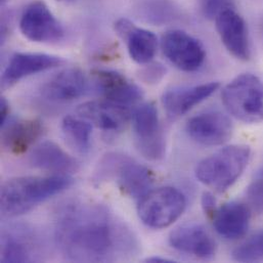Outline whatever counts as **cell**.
Instances as JSON below:
<instances>
[{"label":"cell","instance_id":"obj_20","mask_svg":"<svg viewBox=\"0 0 263 263\" xmlns=\"http://www.w3.org/2000/svg\"><path fill=\"white\" fill-rule=\"evenodd\" d=\"M2 145L13 155L28 151L43 133L39 120H8L2 127Z\"/></svg>","mask_w":263,"mask_h":263},{"label":"cell","instance_id":"obj_29","mask_svg":"<svg viewBox=\"0 0 263 263\" xmlns=\"http://www.w3.org/2000/svg\"><path fill=\"white\" fill-rule=\"evenodd\" d=\"M0 111H1V127L9 120V105L7 101L2 98L0 102Z\"/></svg>","mask_w":263,"mask_h":263},{"label":"cell","instance_id":"obj_13","mask_svg":"<svg viewBox=\"0 0 263 263\" xmlns=\"http://www.w3.org/2000/svg\"><path fill=\"white\" fill-rule=\"evenodd\" d=\"M219 86L218 82H209L193 86L174 87L163 93L162 104L170 117L177 118L185 115L211 97Z\"/></svg>","mask_w":263,"mask_h":263},{"label":"cell","instance_id":"obj_24","mask_svg":"<svg viewBox=\"0 0 263 263\" xmlns=\"http://www.w3.org/2000/svg\"><path fill=\"white\" fill-rule=\"evenodd\" d=\"M233 259L239 262H254L263 259V230L257 232L233 251Z\"/></svg>","mask_w":263,"mask_h":263},{"label":"cell","instance_id":"obj_18","mask_svg":"<svg viewBox=\"0 0 263 263\" xmlns=\"http://www.w3.org/2000/svg\"><path fill=\"white\" fill-rule=\"evenodd\" d=\"M211 217L219 236L227 240H238L249 230L251 211L243 203L229 202L217 208Z\"/></svg>","mask_w":263,"mask_h":263},{"label":"cell","instance_id":"obj_25","mask_svg":"<svg viewBox=\"0 0 263 263\" xmlns=\"http://www.w3.org/2000/svg\"><path fill=\"white\" fill-rule=\"evenodd\" d=\"M147 18L155 23H165L176 16V9L167 2H155L147 8Z\"/></svg>","mask_w":263,"mask_h":263},{"label":"cell","instance_id":"obj_17","mask_svg":"<svg viewBox=\"0 0 263 263\" xmlns=\"http://www.w3.org/2000/svg\"><path fill=\"white\" fill-rule=\"evenodd\" d=\"M63 61L46 53L18 52L11 57L3 75L2 83L10 86L20 80L59 67Z\"/></svg>","mask_w":263,"mask_h":263},{"label":"cell","instance_id":"obj_5","mask_svg":"<svg viewBox=\"0 0 263 263\" xmlns=\"http://www.w3.org/2000/svg\"><path fill=\"white\" fill-rule=\"evenodd\" d=\"M186 207L185 196L177 189L164 186L151 190L137 206V213L142 221L152 229H165L176 221Z\"/></svg>","mask_w":263,"mask_h":263},{"label":"cell","instance_id":"obj_10","mask_svg":"<svg viewBox=\"0 0 263 263\" xmlns=\"http://www.w3.org/2000/svg\"><path fill=\"white\" fill-rule=\"evenodd\" d=\"M185 130L196 142L215 146L229 141L233 134V123L220 112H206L192 117L186 123Z\"/></svg>","mask_w":263,"mask_h":263},{"label":"cell","instance_id":"obj_9","mask_svg":"<svg viewBox=\"0 0 263 263\" xmlns=\"http://www.w3.org/2000/svg\"><path fill=\"white\" fill-rule=\"evenodd\" d=\"M23 35L34 42H57L64 37L65 31L48 6L41 1L31 3L20 20Z\"/></svg>","mask_w":263,"mask_h":263},{"label":"cell","instance_id":"obj_3","mask_svg":"<svg viewBox=\"0 0 263 263\" xmlns=\"http://www.w3.org/2000/svg\"><path fill=\"white\" fill-rule=\"evenodd\" d=\"M250 157L251 149L247 145L234 144L222 147L198 164L196 177L203 184L223 193L241 177Z\"/></svg>","mask_w":263,"mask_h":263},{"label":"cell","instance_id":"obj_32","mask_svg":"<svg viewBox=\"0 0 263 263\" xmlns=\"http://www.w3.org/2000/svg\"><path fill=\"white\" fill-rule=\"evenodd\" d=\"M259 175H261V176H263V170L262 171H261V172H260V173H259Z\"/></svg>","mask_w":263,"mask_h":263},{"label":"cell","instance_id":"obj_15","mask_svg":"<svg viewBox=\"0 0 263 263\" xmlns=\"http://www.w3.org/2000/svg\"><path fill=\"white\" fill-rule=\"evenodd\" d=\"M88 91V80L79 69H67L49 79L41 89L42 96L55 103L78 100Z\"/></svg>","mask_w":263,"mask_h":263},{"label":"cell","instance_id":"obj_6","mask_svg":"<svg viewBox=\"0 0 263 263\" xmlns=\"http://www.w3.org/2000/svg\"><path fill=\"white\" fill-rule=\"evenodd\" d=\"M132 129L134 144L143 158L158 161L164 157L165 137L154 104H142L133 112Z\"/></svg>","mask_w":263,"mask_h":263},{"label":"cell","instance_id":"obj_23","mask_svg":"<svg viewBox=\"0 0 263 263\" xmlns=\"http://www.w3.org/2000/svg\"><path fill=\"white\" fill-rule=\"evenodd\" d=\"M32 260V245L21 233H5L1 239V262H28Z\"/></svg>","mask_w":263,"mask_h":263},{"label":"cell","instance_id":"obj_16","mask_svg":"<svg viewBox=\"0 0 263 263\" xmlns=\"http://www.w3.org/2000/svg\"><path fill=\"white\" fill-rule=\"evenodd\" d=\"M95 81L106 101L123 107L134 105L143 96L136 84L116 71L99 70L95 72Z\"/></svg>","mask_w":263,"mask_h":263},{"label":"cell","instance_id":"obj_4","mask_svg":"<svg viewBox=\"0 0 263 263\" xmlns=\"http://www.w3.org/2000/svg\"><path fill=\"white\" fill-rule=\"evenodd\" d=\"M228 112L244 123L263 121V82L251 73H245L232 80L221 92Z\"/></svg>","mask_w":263,"mask_h":263},{"label":"cell","instance_id":"obj_27","mask_svg":"<svg viewBox=\"0 0 263 263\" xmlns=\"http://www.w3.org/2000/svg\"><path fill=\"white\" fill-rule=\"evenodd\" d=\"M235 8V0H202L203 13L210 20H215L224 10Z\"/></svg>","mask_w":263,"mask_h":263},{"label":"cell","instance_id":"obj_14","mask_svg":"<svg viewBox=\"0 0 263 263\" xmlns=\"http://www.w3.org/2000/svg\"><path fill=\"white\" fill-rule=\"evenodd\" d=\"M77 113L100 129L109 132L123 130L130 118L127 107L106 100L84 103L78 107Z\"/></svg>","mask_w":263,"mask_h":263},{"label":"cell","instance_id":"obj_26","mask_svg":"<svg viewBox=\"0 0 263 263\" xmlns=\"http://www.w3.org/2000/svg\"><path fill=\"white\" fill-rule=\"evenodd\" d=\"M247 200L253 211L263 214V176L258 175L247 189Z\"/></svg>","mask_w":263,"mask_h":263},{"label":"cell","instance_id":"obj_30","mask_svg":"<svg viewBox=\"0 0 263 263\" xmlns=\"http://www.w3.org/2000/svg\"><path fill=\"white\" fill-rule=\"evenodd\" d=\"M146 262L151 263H170L175 262L174 260L172 259H169V258H164V257H160V256H153V257H149L145 260Z\"/></svg>","mask_w":263,"mask_h":263},{"label":"cell","instance_id":"obj_31","mask_svg":"<svg viewBox=\"0 0 263 263\" xmlns=\"http://www.w3.org/2000/svg\"><path fill=\"white\" fill-rule=\"evenodd\" d=\"M261 32H262V36H263V18H262V23H261Z\"/></svg>","mask_w":263,"mask_h":263},{"label":"cell","instance_id":"obj_21","mask_svg":"<svg viewBox=\"0 0 263 263\" xmlns=\"http://www.w3.org/2000/svg\"><path fill=\"white\" fill-rule=\"evenodd\" d=\"M117 31L126 39L129 55L135 63L146 65L153 61L158 49V38L153 32L135 28L125 20L117 24Z\"/></svg>","mask_w":263,"mask_h":263},{"label":"cell","instance_id":"obj_1","mask_svg":"<svg viewBox=\"0 0 263 263\" xmlns=\"http://www.w3.org/2000/svg\"><path fill=\"white\" fill-rule=\"evenodd\" d=\"M55 241L63 254L77 262L125 259L136 252L129 229L106 207L76 203L65 207L55 223Z\"/></svg>","mask_w":263,"mask_h":263},{"label":"cell","instance_id":"obj_28","mask_svg":"<svg viewBox=\"0 0 263 263\" xmlns=\"http://www.w3.org/2000/svg\"><path fill=\"white\" fill-rule=\"evenodd\" d=\"M201 203H202V208H203L205 214H207L209 216H212L213 213L215 212V210L217 209L216 208V200H215L214 196L209 192H206L203 194Z\"/></svg>","mask_w":263,"mask_h":263},{"label":"cell","instance_id":"obj_2","mask_svg":"<svg viewBox=\"0 0 263 263\" xmlns=\"http://www.w3.org/2000/svg\"><path fill=\"white\" fill-rule=\"evenodd\" d=\"M72 184L73 179L69 175L12 178L1 187V213L5 217L28 213L41 203L65 192Z\"/></svg>","mask_w":263,"mask_h":263},{"label":"cell","instance_id":"obj_7","mask_svg":"<svg viewBox=\"0 0 263 263\" xmlns=\"http://www.w3.org/2000/svg\"><path fill=\"white\" fill-rule=\"evenodd\" d=\"M102 170L113 176L120 190L134 199H141L154 183L153 173L147 167L124 155H109Z\"/></svg>","mask_w":263,"mask_h":263},{"label":"cell","instance_id":"obj_22","mask_svg":"<svg viewBox=\"0 0 263 263\" xmlns=\"http://www.w3.org/2000/svg\"><path fill=\"white\" fill-rule=\"evenodd\" d=\"M62 130L68 141L79 153H87L90 148L92 125L82 117L67 116L62 122Z\"/></svg>","mask_w":263,"mask_h":263},{"label":"cell","instance_id":"obj_8","mask_svg":"<svg viewBox=\"0 0 263 263\" xmlns=\"http://www.w3.org/2000/svg\"><path fill=\"white\" fill-rule=\"evenodd\" d=\"M161 47L167 60L183 72L198 71L206 59L203 44L181 30L166 32L162 36Z\"/></svg>","mask_w":263,"mask_h":263},{"label":"cell","instance_id":"obj_19","mask_svg":"<svg viewBox=\"0 0 263 263\" xmlns=\"http://www.w3.org/2000/svg\"><path fill=\"white\" fill-rule=\"evenodd\" d=\"M30 164L38 169L58 175H68L78 170L77 161L53 141L45 140L31 152Z\"/></svg>","mask_w":263,"mask_h":263},{"label":"cell","instance_id":"obj_11","mask_svg":"<svg viewBox=\"0 0 263 263\" xmlns=\"http://www.w3.org/2000/svg\"><path fill=\"white\" fill-rule=\"evenodd\" d=\"M215 23L221 42L229 52L238 60H249L251 48L248 28L245 20L236 11V9L222 11L215 18Z\"/></svg>","mask_w":263,"mask_h":263},{"label":"cell","instance_id":"obj_12","mask_svg":"<svg viewBox=\"0 0 263 263\" xmlns=\"http://www.w3.org/2000/svg\"><path fill=\"white\" fill-rule=\"evenodd\" d=\"M169 243L174 249L200 259H211L216 252V244L210 233L196 223L184 224L172 231Z\"/></svg>","mask_w":263,"mask_h":263}]
</instances>
